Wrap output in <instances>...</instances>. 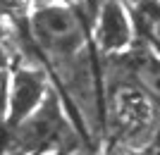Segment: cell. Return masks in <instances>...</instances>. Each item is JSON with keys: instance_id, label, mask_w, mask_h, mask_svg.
I'll return each mask as SVG.
<instances>
[{"instance_id": "obj_4", "label": "cell", "mask_w": 160, "mask_h": 155, "mask_svg": "<svg viewBox=\"0 0 160 155\" xmlns=\"http://www.w3.org/2000/svg\"><path fill=\"white\" fill-rule=\"evenodd\" d=\"M50 88L46 86V74L38 67H19L10 84V105H7V129L27 119L41 103L46 100Z\"/></svg>"}, {"instance_id": "obj_1", "label": "cell", "mask_w": 160, "mask_h": 155, "mask_svg": "<svg viewBox=\"0 0 160 155\" xmlns=\"http://www.w3.org/2000/svg\"><path fill=\"white\" fill-rule=\"evenodd\" d=\"M29 29L38 50L55 69L60 86L77 103L84 122L91 124V115L100 117V110L96 105V65L81 17H77V12L69 7L48 2L31 14Z\"/></svg>"}, {"instance_id": "obj_10", "label": "cell", "mask_w": 160, "mask_h": 155, "mask_svg": "<svg viewBox=\"0 0 160 155\" xmlns=\"http://www.w3.org/2000/svg\"><path fill=\"white\" fill-rule=\"evenodd\" d=\"M7 62H10V50H7V46L0 43V67H7Z\"/></svg>"}, {"instance_id": "obj_2", "label": "cell", "mask_w": 160, "mask_h": 155, "mask_svg": "<svg viewBox=\"0 0 160 155\" xmlns=\"http://www.w3.org/2000/svg\"><path fill=\"white\" fill-rule=\"evenodd\" d=\"M5 148L12 150H79L81 138L62 117L55 91L17 127L7 129Z\"/></svg>"}, {"instance_id": "obj_8", "label": "cell", "mask_w": 160, "mask_h": 155, "mask_svg": "<svg viewBox=\"0 0 160 155\" xmlns=\"http://www.w3.org/2000/svg\"><path fill=\"white\" fill-rule=\"evenodd\" d=\"M31 7V0H0V14L12 22H24Z\"/></svg>"}, {"instance_id": "obj_6", "label": "cell", "mask_w": 160, "mask_h": 155, "mask_svg": "<svg viewBox=\"0 0 160 155\" xmlns=\"http://www.w3.org/2000/svg\"><path fill=\"white\" fill-rule=\"evenodd\" d=\"M124 72L160 108V57L146 48H136L124 57Z\"/></svg>"}, {"instance_id": "obj_5", "label": "cell", "mask_w": 160, "mask_h": 155, "mask_svg": "<svg viewBox=\"0 0 160 155\" xmlns=\"http://www.w3.org/2000/svg\"><path fill=\"white\" fill-rule=\"evenodd\" d=\"M96 38L103 53H120L132 46V24L120 0H103L96 14Z\"/></svg>"}, {"instance_id": "obj_7", "label": "cell", "mask_w": 160, "mask_h": 155, "mask_svg": "<svg viewBox=\"0 0 160 155\" xmlns=\"http://www.w3.org/2000/svg\"><path fill=\"white\" fill-rule=\"evenodd\" d=\"M139 17L143 22L148 38L160 48V0H146L139 5Z\"/></svg>"}, {"instance_id": "obj_11", "label": "cell", "mask_w": 160, "mask_h": 155, "mask_svg": "<svg viewBox=\"0 0 160 155\" xmlns=\"http://www.w3.org/2000/svg\"><path fill=\"white\" fill-rule=\"evenodd\" d=\"M7 38V29H5V24H0V41H5Z\"/></svg>"}, {"instance_id": "obj_12", "label": "cell", "mask_w": 160, "mask_h": 155, "mask_svg": "<svg viewBox=\"0 0 160 155\" xmlns=\"http://www.w3.org/2000/svg\"><path fill=\"white\" fill-rule=\"evenodd\" d=\"M62 2H67V5H77V2H81V0H62Z\"/></svg>"}, {"instance_id": "obj_3", "label": "cell", "mask_w": 160, "mask_h": 155, "mask_svg": "<svg viewBox=\"0 0 160 155\" xmlns=\"http://www.w3.org/2000/svg\"><path fill=\"white\" fill-rule=\"evenodd\" d=\"M110 117H112L110 131L117 134V143L139 148L153 136V129H158L160 108L132 79H122L112 88Z\"/></svg>"}, {"instance_id": "obj_9", "label": "cell", "mask_w": 160, "mask_h": 155, "mask_svg": "<svg viewBox=\"0 0 160 155\" xmlns=\"http://www.w3.org/2000/svg\"><path fill=\"white\" fill-rule=\"evenodd\" d=\"M10 74H7V67H0V119L5 117L7 105H10Z\"/></svg>"}]
</instances>
